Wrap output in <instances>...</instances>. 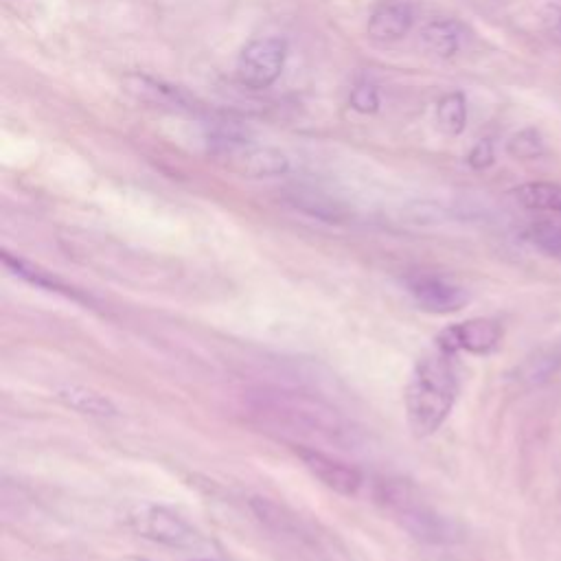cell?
I'll return each instance as SVG.
<instances>
[{
  "label": "cell",
  "mask_w": 561,
  "mask_h": 561,
  "mask_svg": "<svg viewBox=\"0 0 561 561\" xmlns=\"http://www.w3.org/2000/svg\"><path fill=\"white\" fill-rule=\"evenodd\" d=\"M250 421L292 448L356 450L360 432L331 404L309 393L279 386H257L244 395Z\"/></svg>",
  "instance_id": "cell-1"
},
{
  "label": "cell",
  "mask_w": 561,
  "mask_h": 561,
  "mask_svg": "<svg viewBox=\"0 0 561 561\" xmlns=\"http://www.w3.org/2000/svg\"><path fill=\"white\" fill-rule=\"evenodd\" d=\"M459 397V375H456L452 353L434 351L423 356L410 373L406 384L404 406L408 426L417 437H430L437 432Z\"/></svg>",
  "instance_id": "cell-2"
},
{
  "label": "cell",
  "mask_w": 561,
  "mask_h": 561,
  "mask_svg": "<svg viewBox=\"0 0 561 561\" xmlns=\"http://www.w3.org/2000/svg\"><path fill=\"white\" fill-rule=\"evenodd\" d=\"M377 500L391 511L404 529L428 544H450L459 537L454 522L437 513L426 502H421L404 480H380L377 483Z\"/></svg>",
  "instance_id": "cell-3"
},
{
  "label": "cell",
  "mask_w": 561,
  "mask_h": 561,
  "mask_svg": "<svg viewBox=\"0 0 561 561\" xmlns=\"http://www.w3.org/2000/svg\"><path fill=\"white\" fill-rule=\"evenodd\" d=\"M128 524L136 535L169 548L202 546V535L182 515L167 507L152 505V502L132 507L128 513Z\"/></svg>",
  "instance_id": "cell-4"
},
{
  "label": "cell",
  "mask_w": 561,
  "mask_h": 561,
  "mask_svg": "<svg viewBox=\"0 0 561 561\" xmlns=\"http://www.w3.org/2000/svg\"><path fill=\"white\" fill-rule=\"evenodd\" d=\"M288 42L283 38H259L250 42L239 55L237 77L246 88H270L283 73Z\"/></svg>",
  "instance_id": "cell-5"
},
{
  "label": "cell",
  "mask_w": 561,
  "mask_h": 561,
  "mask_svg": "<svg viewBox=\"0 0 561 561\" xmlns=\"http://www.w3.org/2000/svg\"><path fill=\"white\" fill-rule=\"evenodd\" d=\"M211 152L228 169H233L239 176L246 178H277L290 171V158L277 150V147L239 143L217 147V150Z\"/></svg>",
  "instance_id": "cell-6"
},
{
  "label": "cell",
  "mask_w": 561,
  "mask_h": 561,
  "mask_svg": "<svg viewBox=\"0 0 561 561\" xmlns=\"http://www.w3.org/2000/svg\"><path fill=\"white\" fill-rule=\"evenodd\" d=\"M406 290L423 312L430 314H454L469 303V292L463 285L454 283L439 274L415 272L406 277Z\"/></svg>",
  "instance_id": "cell-7"
},
{
  "label": "cell",
  "mask_w": 561,
  "mask_h": 561,
  "mask_svg": "<svg viewBox=\"0 0 561 561\" xmlns=\"http://www.w3.org/2000/svg\"><path fill=\"white\" fill-rule=\"evenodd\" d=\"M502 340V327L494 318H472L456 323L441 331L437 338L439 349L448 353H476V356H487L494 351Z\"/></svg>",
  "instance_id": "cell-8"
},
{
  "label": "cell",
  "mask_w": 561,
  "mask_h": 561,
  "mask_svg": "<svg viewBox=\"0 0 561 561\" xmlns=\"http://www.w3.org/2000/svg\"><path fill=\"white\" fill-rule=\"evenodd\" d=\"M294 452L307 467V472L320 480L327 489L336 491L338 496L345 498L358 496L364 480L356 467L318 448H294Z\"/></svg>",
  "instance_id": "cell-9"
},
{
  "label": "cell",
  "mask_w": 561,
  "mask_h": 561,
  "mask_svg": "<svg viewBox=\"0 0 561 561\" xmlns=\"http://www.w3.org/2000/svg\"><path fill=\"white\" fill-rule=\"evenodd\" d=\"M125 93H130L134 99L152 106L169 108V110H193V101L182 88L169 86L165 82H158L154 77L132 73L123 79Z\"/></svg>",
  "instance_id": "cell-10"
},
{
  "label": "cell",
  "mask_w": 561,
  "mask_h": 561,
  "mask_svg": "<svg viewBox=\"0 0 561 561\" xmlns=\"http://www.w3.org/2000/svg\"><path fill=\"white\" fill-rule=\"evenodd\" d=\"M412 9L404 0H384L369 18V38L375 42H397L412 29Z\"/></svg>",
  "instance_id": "cell-11"
},
{
  "label": "cell",
  "mask_w": 561,
  "mask_h": 561,
  "mask_svg": "<svg viewBox=\"0 0 561 561\" xmlns=\"http://www.w3.org/2000/svg\"><path fill=\"white\" fill-rule=\"evenodd\" d=\"M57 402H62L66 408H71L79 415L97 417V419H112L119 415L117 404L108 395H103L93 388L82 384H60L55 386Z\"/></svg>",
  "instance_id": "cell-12"
},
{
  "label": "cell",
  "mask_w": 561,
  "mask_h": 561,
  "mask_svg": "<svg viewBox=\"0 0 561 561\" xmlns=\"http://www.w3.org/2000/svg\"><path fill=\"white\" fill-rule=\"evenodd\" d=\"M3 261H5V266L16 274V277L25 279V281L31 283V285H36V288H42V290H47V292L64 294L66 299L84 301V303H86L84 296L79 294V292L73 288V285L64 283L60 277H55L53 272L42 270L40 266H36V263H31V261L22 259V257H16V255H11V253H3Z\"/></svg>",
  "instance_id": "cell-13"
},
{
  "label": "cell",
  "mask_w": 561,
  "mask_h": 561,
  "mask_svg": "<svg viewBox=\"0 0 561 561\" xmlns=\"http://www.w3.org/2000/svg\"><path fill=\"white\" fill-rule=\"evenodd\" d=\"M461 27L452 20H432L421 31V47L439 60H450L461 51Z\"/></svg>",
  "instance_id": "cell-14"
},
{
  "label": "cell",
  "mask_w": 561,
  "mask_h": 561,
  "mask_svg": "<svg viewBox=\"0 0 561 561\" xmlns=\"http://www.w3.org/2000/svg\"><path fill=\"white\" fill-rule=\"evenodd\" d=\"M524 209L561 213V185L557 182H526L513 191Z\"/></svg>",
  "instance_id": "cell-15"
},
{
  "label": "cell",
  "mask_w": 561,
  "mask_h": 561,
  "mask_svg": "<svg viewBox=\"0 0 561 561\" xmlns=\"http://www.w3.org/2000/svg\"><path fill=\"white\" fill-rule=\"evenodd\" d=\"M250 509H253L257 518L266 526H270L272 531L283 533V535H301L299 520H296L294 515H290L283 507L274 505L272 500L253 498L250 500Z\"/></svg>",
  "instance_id": "cell-16"
},
{
  "label": "cell",
  "mask_w": 561,
  "mask_h": 561,
  "mask_svg": "<svg viewBox=\"0 0 561 561\" xmlns=\"http://www.w3.org/2000/svg\"><path fill=\"white\" fill-rule=\"evenodd\" d=\"M437 125L443 134L459 136L467 125V101L463 93L445 95L437 106Z\"/></svg>",
  "instance_id": "cell-17"
},
{
  "label": "cell",
  "mask_w": 561,
  "mask_h": 561,
  "mask_svg": "<svg viewBox=\"0 0 561 561\" xmlns=\"http://www.w3.org/2000/svg\"><path fill=\"white\" fill-rule=\"evenodd\" d=\"M531 244L542 250L544 255L561 259V224L557 222H537L529 228Z\"/></svg>",
  "instance_id": "cell-18"
},
{
  "label": "cell",
  "mask_w": 561,
  "mask_h": 561,
  "mask_svg": "<svg viewBox=\"0 0 561 561\" xmlns=\"http://www.w3.org/2000/svg\"><path fill=\"white\" fill-rule=\"evenodd\" d=\"M507 152L518 158V160H535L544 154V141L542 134L535 128L520 130L518 134L511 136V141L507 143Z\"/></svg>",
  "instance_id": "cell-19"
},
{
  "label": "cell",
  "mask_w": 561,
  "mask_h": 561,
  "mask_svg": "<svg viewBox=\"0 0 561 561\" xmlns=\"http://www.w3.org/2000/svg\"><path fill=\"white\" fill-rule=\"evenodd\" d=\"M294 204L299 206V209H303L305 213L323 217V220H329V222H338L340 215H342V211L338 209L336 204H331L329 200L320 198L318 193H312V191H296L294 193Z\"/></svg>",
  "instance_id": "cell-20"
},
{
  "label": "cell",
  "mask_w": 561,
  "mask_h": 561,
  "mask_svg": "<svg viewBox=\"0 0 561 561\" xmlns=\"http://www.w3.org/2000/svg\"><path fill=\"white\" fill-rule=\"evenodd\" d=\"M559 366H561L559 353H546V356L535 358L524 366V380L531 384H542L548 380V377H553L557 373Z\"/></svg>",
  "instance_id": "cell-21"
},
{
  "label": "cell",
  "mask_w": 561,
  "mask_h": 561,
  "mask_svg": "<svg viewBox=\"0 0 561 561\" xmlns=\"http://www.w3.org/2000/svg\"><path fill=\"white\" fill-rule=\"evenodd\" d=\"M349 103L353 110H358L362 114H373L380 110V95H377L375 86L371 84H358L356 88L351 90Z\"/></svg>",
  "instance_id": "cell-22"
},
{
  "label": "cell",
  "mask_w": 561,
  "mask_h": 561,
  "mask_svg": "<svg viewBox=\"0 0 561 561\" xmlns=\"http://www.w3.org/2000/svg\"><path fill=\"white\" fill-rule=\"evenodd\" d=\"M494 160H496L494 143H491L489 139H480V141L472 147V152H469V156H467L469 167L478 169V171H483V169L494 165Z\"/></svg>",
  "instance_id": "cell-23"
},
{
  "label": "cell",
  "mask_w": 561,
  "mask_h": 561,
  "mask_svg": "<svg viewBox=\"0 0 561 561\" xmlns=\"http://www.w3.org/2000/svg\"><path fill=\"white\" fill-rule=\"evenodd\" d=\"M544 31L546 36L555 42L557 47H561V7L559 5H546L544 7Z\"/></svg>",
  "instance_id": "cell-24"
},
{
  "label": "cell",
  "mask_w": 561,
  "mask_h": 561,
  "mask_svg": "<svg viewBox=\"0 0 561 561\" xmlns=\"http://www.w3.org/2000/svg\"><path fill=\"white\" fill-rule=\"evenodd\" d=\"M119 561H152V559H145V557H123Z\"/></svg>",
  "instance_id": "cell-25"
},
{
  "label": "cell",
  "mask_w": 561,
  "mask_h": 561,
  "mask_svg": "<svg viewBox=\"0 0 561 561\" xmlns=\"http://www.w3.org/2000/svg\"><path fill=\"white\" fill-rule=\"evenodd\" d=\"M196 561H211V559H196Z\"/></svg>",
  "instance_id": "cell-26"
}]
</instances>
